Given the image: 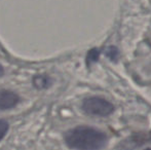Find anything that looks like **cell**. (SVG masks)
I'll use <instances>...</instances> for the list:
<instances>
[{
  "instance_id": "6da1fadb",
  "label": "cell",
  "mask_w": 151,
  "mask_h": 150,
  "mask_svg": "<svg viewBox=\"0 0 151 150\" xmlns=\"http://www.w3.org/2000/svg\"><path fill=\"white\" fill-rule=\"evenodd\" d=\"M65 142L73 150H101L107 144V136L98 128L81 126L68 131Z\"/></svg>"
},
{
  "instance_id": "52a82bcc",
  "label": "cell",
  "mask_w": 151,
  "mask_h": 150,
  "mask_svg": "<svg viewBox=\"0 0 151 150\" xmlns=\"http://www.w3.org/2000/svg\"><path fill=\"white\" fill-rule=\"evenodd\" d=\"M3 72H4V71H3V68H2V66L0 65V76L3 75Z\"/></svg>"
},
{
  "instance_id": "277c9868",
  "label": "cell",
  "mask_w": 151,
  "mask_h": 150,
  "mask_svg": "<svg viewBox=\"0 0 151 150\" xmlns=\"http://www.w3.org/2000/svg\"><path fill=\"white\" fill-rule=\"evenodd\" d=\"M8 131V123L7 121L3 119H0V141L5 137V135L7 134Z\"/></svg>"
},
{
  "instance_id": "3957f363",
  "label": "cell",
  "mask_w": 151,
  "mask_h": 150,
  "mask_svg": "<svg viewBox=\"0 0 151 150\" xmlns=\"http://www.w3.org/2000/svg\"><path fill=\"white\" fill-rule=\"evenodd\" d=\"M20 101L19 96L12 90H0V110H6L14 107Z\"/></svg>"
},
{
  "instance_id": "7a4b0ae2",
  "label": "cell",
  "mask_w": 151,
  "mask_h": 150,
  "mask_svg": "<svg viewBox=\"0 0 151 150\" xmlns=\"http://www.w3.org/2000/svg\"><path fill=\"white\" fill-rule=\"evenodd\" d=\"M82 110L86 114L91 116H104L110 115L114 111V106L107 101L106 99L101 97H90L82 102Z\"/></svg>"
},
{
  "instance_id": "8992f818",
  "label": "cell",
  "mask_w": 151,
  "mask_h": 150,
  "mask_svg": "<svg viewBox=\"0 0 151 150\" xmlns=\"http://www.w3.org/2000/svg\"><path fill=\"white\" fill-rule=\"evenodd\" d=\"M107 56L109 57L110 59H116V57H117V50L114 47H109L107 50Z\"/></svg>"
},
{
  "instance_id": "5b68a950",
  "label": "cell",
  "mask_w": 151,
  "mask_h": 150,
  "mask_svg": "<svg viewBox=\"0 0 151 150\" xmlns=\"http://www.w3.org/2000/svg\"><path fill=\"white\" fill-rule=\"evenodd\" d=\"M99 57V52L98 50H91L88 56V61H96Z\"/></svg>"
}]
</instances>
